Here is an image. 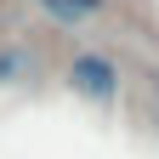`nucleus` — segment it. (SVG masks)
Wrapping results in <instances>:
<instances>
[{
    "instance_id": "nucleus-2",
    "label": "nucleus",
    "mask_w": 159,
    "mask_h": 159,
    "mask_svg": "<svg viewBox=\"0 0 159 159\" xmlns=\"http://www.w3.org/2000/svg\"><path fill=\"white\" fill-rule=\"evenodd\" d=\"M57 23H85V17H97L102 11V0H40Z\"/></svg>"
},
{
    "instance_id": "nucleus-1",
    "label": "nucleus",
    "mask_w": 159,
    "mask_h": 159,
    "mask_svg": "<svg viewBox=\"0 0 159 159\" xmlns=\"http://www.w3.org/2000/svg\"><path fill=\"white\" fill-rule=\"evenodd\" d=\"M68 80H74L80 97H91V102H108V97L119 91V68L108 63L102 51H80L74 63H68Z\"/></svg>"
}]
</instances>
